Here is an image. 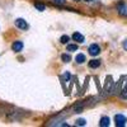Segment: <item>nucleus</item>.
<instances>
[{
    "label": "nucleus",
    "instance_id": "obj_9",
    "mask_svg": "<svg viewBox=\"0 0 127 127\" xmlns=\"http://www.w3.org/2000/svg\"><path fill=\"white\" fill-rule=\"evenodd\" d=\"M60 41H61V43H64V45H66L67 42L70 41V37H69V36H62V37L60 38Z\"/></svg>",
    "mask_w": 127,
    "mask_h": 127
},
{
    "label": "nucleus",
    "instance_id": "obj_15",
    "mask_svg": "<svg viewBox=\"0 0 127 127\" xmlns=\"http://www.w3.org/2000/svg\"><path fill=\"white\" fill-rule=\"evenodd\" d=\"M52 1H54L55 4H64V3H65V0H52Z\"/></svg>",
    "mask_w": 127,
    "mask_h": 127
},
{
    "label": "nucleus",
    "instance_id": "obj_10",
    "mask_svg": "<svg viewBox=\"0 0 127 127\" xmlns=\"http://www.w3.org/2000/svg\"><path fill=\"white\" fill-rule=\"evenodd\" d=\"M34 6H36V9L39 10V12H43V10H45V5H43V4H41V3H36Z\"/></svg>",
    "mask_w": 127,
    "mask_h": 127
},
{
    "label": "nucleus",
    "instance_id": "obj_4",
    "mask_svg": "<svg viewBox=\"0 0 127 127\" xmlns=\"http://www.w3.org/2000/svg\"><path fill=\"white\" fill-rule=\"evenodd\" d=\"M22 48H23V43H22L20 41H17V42H14V43L12 45V50L15 51V52L22 51Z\"/></svg>",
    "mask_w": 127,
    "mask_h": 127
},
{
    "label": "nucleus",
    "instance_id": "obj_12",
    "mask_svg": "<svg viewBox=\"0 0 127 127\" xmlns=\"http://www.w3.org/2000/svg\"><path fill=\"white\" fill-rule=\"evenodd\" d=\"M61 59H62V61H64V62H69V61L71 60V57H70L69 55H66V54H64V55L61 56Z\"/></svg>",
    "mask_w": 127,
    "mask_h": 127
},
{
    "label": "nucleus",
    "instance_id": "obj_13",
    "mask_svg": "<svg viewBox=\"0 0 127 127\" xmlns=\"http://www.w3.org/2000/svg\"><path fill=\"white\" fill-rule=\"evenodd\" d=\"M120 13L127 15V12H126V8H125V6H120Z\"/></svg>",
    "mask_w": 127,
    "mask_h": 127
},
{
    "label": "nucleus",
    "instance_id": "obj_1",
    "mask_svg": "<svg viewBox=\"0 0 127 127\" xmlns=\"http://www.w3.org/2000/svg\"><path fill=\"white\" fill-rule=\"evenodd\" d=\"M114 121H116V126L117 127H123L126 125V122H127V118L125 117L123 114H116Z\"/></svg>",
    "mask_w": 127,
    "mask_h": 127
},
{
    "label": "nucleus",
    "instance_id": "obj_3",
    "mask_svg": "<svg viewBox=\"0 0 127 127\" xmlns=\"http://www.w3.org/2000/svg\"><path fill=\"white\" fill-rule=\"evenodd\" d=\"M99 52H100V48H99L98 45L93 43V45L89 46V54H90L92 56H97V55H99Z\"/></svg>",
    "mask_w": 127,
    "mask_h": 127
},
{
    "label": "nucleus",
    "instance_id": "obj_17",
    "mask_svg": "<svg viewBox=\"0 0 127 127\" xmlns=\"http://www.w3.org/2000/svg\"><path fill=\"white\" fill-rule=\"evenodd\" d=\"M74 1H79V0H74Z\"/></svg>",
    "mask_w": 127,
    "mask_h": 127
},
{
    "label": "nucleus",
    "instance_id": "obj_8",
    "mask_svg": "<svg viewBox=\"0 0 127 127\" xmlns=\"http://www.w3.org/2000/svg\"><path fill=\"white\" fill-rule=\"evenodd\" d=\"M84 61H85V56H84L83 54H79V55L76 56V62H78V64H83Z\"/></svg>",
    "mask_w": 127,
    "mask_h": 127
},
{
    "label": "nucleus",
    "instance_id": "obj_14",
    "mask_svg": "<svg viewBox=\"0 0 127 127\" xmlns=\"http://www.w3.org/2000/svg\"><path fill=\"white\" fill-rule=\"evenodd\" d=\"M76 125H78V126H79V125H80V126H85V120H78V121H76Z\"/></svg>",
    "mask_w": 127,
    "mask_h": 127
},
{
    "label": "nucleus",
    "instance_id": "obj_18",
    "mask_svg": "<svg viewBox=\"0 0 127 127\" xmlns=\"http://www.w3.org/2000/svg\"><path fill=\"white\" fill-rule=\"evenodd\" d=\"M88 1H89V0H88Z\"/></svg>",
    "mask_w": 127,
    "mask_h": 127
},
{
    "label": "nucleus",
    "instance_id": "obj_7",
    "mask_svg": "<svg viewBox=\"0 0 127 127\" xmlns=\"http://www.w3.org/2000/svg\"><path fill=\"white\" fill-rule=\"evenodd\" d=\"M99 65H100V61L99 60H92V61H89V67H92V69L98 67Z\"/></svg>",
    "mask_w": 127,
    "mask_h": 127
},
{
    "label": "nucleus",
    "instance_id": "obj_16",
    "mask_svg": "<svg viewBox=\"0 0 127 127\" xmlns=\"http://www.w3.org/2000/svg\"><path fill=\"white\" fill-rule=\"evenodd\" d=\"M125 47H126V48H127V41H126V42H125Z\"/></svg>",
    "mask_w": 127,
    "mask_h": 127
},
{
    "label": "nucleus",
    "instance_id": "obj_2",
    "mask_svg": "<svg viewBox=\"0 0 127 127\" xmlns=\"http://www.w3.org/2000/svg\"><path fill=\"white\" fill-rule=\"evenodd\" d=\"M15 26H17L19 29H22V31H26V29L28 28L27 22H26L24 19H22V18H19V19H17V20H15Z\"/></svg>",
    "mask_w": 127,
    "mask_h": 127
},
{
    "label": "nucleus",
    "instance_id": "obj_5",
    "mask_svg": "<svg viewBox=\"0 0 127 127\" xmlns=\"http://www.w3.org/2000/svg\"><path fill=\"white\" fill-rule=\"evenodd\" d=\"M72 39L79 42V43H83V42H84V36L80 34V33H78V32H75V33L72 34Z\"/></svg>",
    "mask_w": 127,
    "mask_h": 127
},
{
    "label": "nucleus",
    "instance_id": "obj_6",
    "mask_svg": "<svg viewBox=\"0 0 127 127\" xmlns=\"http://www.w3.org/2000/svg\"><path fill=\"white\" fill-rule=\"evenodd\" d=\"M109 122H111L109 117H102V120H100L99 125H100L102 127H107V126H109Z\"/></svg>",
    "mask_w": 127,
    "mask_h": 127
},
{
    "label": "nucleus",
    "instance_id": "obj_11",
    "mask_svg": "<svg viewBox=\"0 0 127 127\" xmlns=\"http://www.w3.org/2000/svg\"><path fill=\"white\" fill-rule=\"evenodd\" d=\"M78 50V46L76 45H67V51L72 52V51H76Z\"/></svg>",
    "mask_w": 127,
    "mask_h": 127
}]
</instances>
